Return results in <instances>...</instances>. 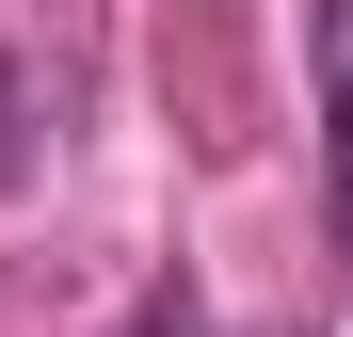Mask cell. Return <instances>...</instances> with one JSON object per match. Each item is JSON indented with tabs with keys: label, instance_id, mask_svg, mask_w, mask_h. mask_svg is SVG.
Returning a JSON list of instances; mask_svg holds the SVG:
<instances>
[{
	"label": "cell",
	"instance_id": "obj_2",
	"mask_svg": "<svg viewBox=\"0 0 353 337\" xmlns=\"http://www.w3.org/2000/svg\"><path fill=\"white\" fill-rule=\"evenodd\" d=\"M145 337H225V321H209L193 289H161V305H145Z\"/></svg>",
	"mask_w": 353,
	"mask_h": 337
},
{
	"label": "cell",
	"instance_id": "obj_1",
	"mask_svg": "<svg viewBox=\"0 0 353 337\" xmlns=\"http://www.w3.org/2000/svg\"><path fill=\"white\" fill-rule=\"evenodd\" d=\"M321 209H337V257H353V0H321Z\"/></svg>",
	"mask_w": 353,
	"mask_h": 337
}]
</instances>
